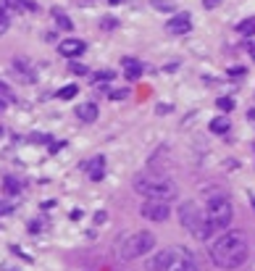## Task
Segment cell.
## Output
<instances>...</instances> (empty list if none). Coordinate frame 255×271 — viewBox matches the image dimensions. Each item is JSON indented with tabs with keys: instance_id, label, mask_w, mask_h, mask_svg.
Instances as JSON below:
<instances>
[{
	"instance_id": "obj_1",
	"label": "cell",
	"mask_w": 255,
	"mask_h": 271,
	"mask_svg": "<svg viewBox=\"0 0 255 271\" xmlns=\"http://www.w3.org/2000/svg\"><path fill=\"white\" fill-rule=\"evenodd\" d=\"M211 261L219 269H239L247 261L250 253V242H247L245 232H224L213 245H211Z\"/></svg>"
},
{
	"instance_id": "obj_2",
	"label": "cell",
	"mask_w": 255,
	"mask_h": 271,
	"mask_svg": "<svg viewBox=\"0 0 255 271\" xmlns=\"http://www.w3.org/2000/svg\"><path fill=\"white\" fill-rule=\"evenodd\" d=\"M134 190L142 198H150V200H174L176 198V184L168 177H137Z\"/></svg>"
},
{
	"instance_id": "obj_3",
	"label": "cell",
	"mask_w": 255,
	"mask_h": 271,
	"mask_svg": "<svg viewBox=\"0 0 255 271\" xmlns=\"http://www.w3.org/2000/svg\"><path fill=\"white\" fill-rule=\"evenodd\" d=\"M153 248H155L153 232H134V235H129L127 240L119 245V258L121 261H134V258L147 255Z\"/></svg>"
},
{
	"instance_id": "obj_4",
	"label": "cell",
	"mask_w": 255,
	"mask_h": 271,
	"mask_svg": "<svg viewBox=\"0 0 255 271\" xmlns=\"http://www.w3.org/2000/svg\"><path fill=\"white\" fill-rule=\"evenodd\" d=\"M205 216L213 221L216 229H226L232 224V200L226 195H221V192L211 195L205 203Z\"/></svg>"
},
{
	"instance_id": "obj_5",
	"label": "cell",
	"mask_w": 255,
	"mask_h": 271,
	"mask_svg": "<svg viewBox=\"0 0 255 271\" xmlns=\"http://www.w3.org/2000/svg\"><path fill=\"white\" fill-rule=\"evenodd\" d=\"M168 266L166 271H200L198 258H195L192 250L187 248H168Z\"/></svg>"
},
{
	"instance_id": "obj_6",
	"label": "cell",
	"mask_w": 255,
	"mask_h": 271,
	"mask_svg": "<svg viewBox=\"0 0 255 271\" xmlns=\"http://www.w3.org/2000/svg\"><path fill=\"white\" fill-rule=\"evenodd\" d=\"M140 214L150 218V221H166L168 214H171V205H168V200H150L147 198V203H142Z\"/></svg>"
},
{
	"instance_id": "obj_7",
	"label": "cell",
	"mask_w": 255,
	"mask_h": 271,
	"mask_svg": "<svg viewBox=\"0 0 255 271\" xmlns=\"http://www.w3.org/2000/svg\"><path fill=\"white\" fill-rule=\"evenodd\" d=\"M200 211H198V205L195 203H182L179 205V221H182V227L192 232L195 227H198V221H200Z\"/></svg>"
},
{
	"instance_id": "obj_8",
	"label": "cell",
	"mask_w": 255,
	"mask_h": 271,
	"mask_svg": "<svg viewBox=\"0 0 255 271\" xmlns=\"http://www.w3.org/2000/svg\"><path fill=\"white\" fill-rule=\"evenodd\" d=\"M166 29L171 32V35H187V32L192 29V18H189V14H174L168 18Z\"/></svg>"
},
{
	"instance_id": "obj_9",
	"label": "cell",
	"mask_w": 255,
	"mask_h": 271,
	"mask_svg": "<svg viewBox=\"0 0 255 271\" xmlns=\"http://www.w3.org/2000/svg\"><path fill=\"white\" fill-rule=\"evenodd\" d=\"M58 50H61V55H66V58H76V55L84 53V42L69 37V40H63L61 45H58Z\"/></svg>"
},
{
	"instance_id": "obj_10",
	"label": "cell",
	"mask_w": 255,
	"mask_h": 271,
	"mask_svg": "<svg viewBox=\"0 0 255 271\" xmlns=\"http://www.w3.org/2000/svg\"><path fill=\"white\" fill-rule=\"evenodd\" d=\"M84 169L90 171V179H92V182H100L103 174H106V158H103V156H95L90 163H84Z\"/></svg>"
},
{
	"instance_id": "obj_11",
	"label": "cell",
	"mask_w": 255,
	"mask_h": 271,
	"mask_svg": "<svg viewBox=\"0 0 255 271\" xmlns=\"http://www.w3.org/2000/svg\"><path fill=\"white\" fill-rule=\"evenodd\" d=\"M76 116H79L84 124H92V121L97 119V106L95 103H82V106L76 108Z\"/></svg>"
},
{
	"instance_id": "obj_12",
	"label": "cell",
	"mask_w": 255,
	"mask_h": 271,
	"mask_svg": "<svg viewBox=\"0 0 255 271\" xmlns=\"http://www.w3.org/2000/svg\"><path fill=\"white\" fill-rule=\"evenodd\" d=\"M3 5L8 11H14V14H21V11H35L37 8L32 0H3Z\"/></svg>"
},
{
	"instance_id": "obj_13",
	"label": "cell",
	"mask_w": 255,
	"mask_h": 271,
	"mask_svg": "<svg viewBox=\"0 0 255 271\" xmlns=\"http://www.w3.org/2000/svg\"><path fill=\"white\" fill-rule=\"evenodd\" d=\"M124 69H127V79H132L137 82L142 76V66H140V61H134V58H124Z\"/></svg>"
},
{
	"instance_id": "obj_14",
	"label": "cell",
	"mask_w": 255,
	"mask_h": 271,
	"mask_svg": "<svg viewBox=\"0 0 255 271\" xmlns=\"http://www.w3.org/2000/svg\"><path fill=\"white\" fill-rule=\"evenodd\" d=\"M168 255H171V253H168V248H166V250H161V253L155 255L153 261H150V269H153V271H166V266H168Z\"/></svg>"
},
{
	"instance_id": "obj_15",
	"label": "cell",
	"mask_w": 255,
	"mask_h": 271,
	"mask_svg": "<svg viewBox=\"0 0 255 271\" xmlns=\"http://www.w3.org/2000/svg\"><path fill=\"white\" fill-rule=\"evenodd\" d=\"M53 18H55V24H58V27H61V29H66V32H71V29H74V24H71V18H69L66 14H63L61 8H53Z\"/></svg>"
},
{
	"instance_id": "obj_16",
	"label": "cell",
	"mask_w": 255,
	"mask_h": 271,
	"mask_svg": "<svg viewBox=\"0 0 255 271\" xmlns=\"http://www.w3.org/2000/svg\"><path fill=\"white\" fill-rule=\"evenodd\" d=\"M18 190H21V182H18V179H14V177L3 179V192H5V195H16Z\"/></svg>"
},
{
	"instance_id": "obj_17",
	"label": "cell",
	"mask_w": 255,
	"mask_h": 271,
	"mask_svg": "<svg viewBox=\"0 0 255 271\" xmlns=\"http://www.w3.org/2000/svg\"><path fill=\"white\" fill-rule=\"evenodd\" d=\"M211 132L213 134H226L229 132V119H224V116H221V119H213L211 121Z\"/></svg>"
},
{
	"instance_id": "obj_18",
	"label": "cell",
	"mask_w": 255,
	"mask_h": 271,
	"mask_svg": "<svg viewBox=\"0 0 255 271\" xmlns=\"http://www.w3.org/2000/svg\"><path fill=\"white\" fill-rule=\"evenodd\" d=\"M153 8L163 11V14H176V3H174V0H153Z\"/></svg>"
},
{
	"instance_id": "obj_19",
	"label": "cell",
	"mask_w": 255,
	"mask_h": 271,
	"mask_svg": "<svg viewBox=\"0 0 255 271\" xmlns=\"http://www.w3.org/2000/svg\"><path fill=\"white\" fill-rule=\"evenodd\" d=\"M74 95H76V85H66V87L58 90V98H61V100H71Z\"/></svg>"
},
{
	"instance_id": "obj_20",
	"label": "cell",
	"mask_w": 255,
	"mask_h": 271,
	"mask_svg": "<svg viewBox=\"0 0 255 271\" xmlns=\"http://www.w3.org/2000/svg\"><path fill=\"white\" fill-rule=\"evenodd\" d=\"M239 32H242V35H247V37L255 35V18H245V21L239 24Z\"/></svg>"
},
{
	"instance_id": "obj_21",
	"label": "cell",
	"mask_w": 255,
	"mask_h": 271,
	"mask_svg": "<svg viewBox=\"0 0 255 271\" xmlns=\"http://www.w3.org/2000/svg\"><path fill=\"white\" fill-rule=\"evenodd\" d=\"M69 72H71V74H79V76H84V74H90V69L84 66V63H69Z\"/></svg>"
},
{
	"instance_id": "obj_22",
	"label": "cell",
	"mask_w": 255,
	"mask_h": 271,
	"mask_svg": "<svg viewBox=\"0 0 255 271\" xmlns=\"http://www.w3.org/2000/svg\"><path fill=\"white\" fill-rule=\"evenodd\" d=\"M216 106H219L221 111H234V100L232 98H219V100H216Z\"/></svg>"
},
{
	"instance_id": "obj_23",
	"label": "cell",
	"mask_w": 255,
	"mask_h": 271,
	"mask_svg": "<svg viewBox=\"0 0 255 271\" xmlns=\"http://www.w3.org/2000/svg\"><path fill=\"white\" fill-rule=\"evenodd\" d=\"M0 98H3V100H14V90L5 85V82H0Z\"/></svg>"
},
{
	"instance_id": "obj_24",
	"label": "cell",
	"mask_w": 255,
	"mask_h": 271,
	"mask_svg": "<svg viewBox=\"0 0 255 271\" xmlns=\"http://www.w3.org/2000/svg\"><path fill=\"white\" fill-rule=\"evenodd\" d=\"M110 79H113V72H100V74L92 76V82H97V85H100V82H110Z\"/></svg>"
},
{
	"instance_id": "obj_25",
	"label": "cell",
	"mask_w": 255,
	"mask_h": 271,
	"mask_svg": "<svg viewBox=\"0 0 255 271\" xmlns=\"http://www.w3.org/2000/svg\"><path fill=\"white\" fill-rule=\"evenodd\" d=\"M11 211H14V203H5V200H0V216L11 214Z\"/></svg>"
},
{
	"instance_id": "obj_26",
	"label": "cell",
	"mask_w": 255,
	"mask_h": 271,
	"mask_svg": "<svg viewBox=\"0 0 255 271\" xmlns=\"http://www.w3.org/2000/svg\"><path fill=\"white\" fill-rule=\"evenodd\" d=\"M127 98V90H116V92H110V100H124Z\"/></svg>"
},
{
	"instance_id": "obj_27",
	"label": "cell",
	"mask_w": 255,
	"mask_h": 271,
	"mask_svg": "<svg viewBox=\"0 0 255 271\" xmlns=\"http://www.w3.org/2000/svg\"><path fill=\"white\" fill-rule=\"evenodd\" d=\"M247 50H250V55L255 58V35H250V37H247Z\"/></svg>"
},
{
	"instance_id": "obj_28",
	"label": "cell",
	"mask_w": 255,
	"mask_h": 271,
	"mask_svg": "<svg viewBox=\"0 0 255 271\" xmlns=\"http://www.w3.org/2000/svg\"><path fill=\"white\" fill-rule=\"evenodd\" d=\"M106 218H108L106 211H97V214H95V224H106Z\"/></svg>"
},
{
	"instance_id": "obj_29",
	"label": "cell",
	"mask_w": 255,
	"mask_h": 271,
	"mask_svg": "<svg viewBox=\"0 0 255 271\" xmlns=\"http://www.w3.org/2000/svg\"><path fill=\"white\" fill-rule=\"evenodd\" d=\"M32 143H50V137H48V134H35Z\"/></svg>"
},
{
	"instance_id": "obj_30",
	"label": "cell",
	"mask_w": 255,
	"mask_h": 271,
	"mask_svg": "<svg viewBox=\"0 0 255 271\" xmlns=\"http://www.w3.org/2000/svg\"><path fill=\"white\" fill-rule=\"evenodd\" d=\"M219 3H221V0H202V5H205V8H216Z\"/></svg>"
},
{
	"instance_id": "obj_31",
	"label": "cell",
	"mask_w": 255,
	"mask_h": 271,
	"mask_svg": "<svg viewBox=\"0 0 255 271\" xmlns=\"http://www.w3.org/2000/svg\"><path fill=\"white\" fill-rule=\"evenodd\" d=\"M155 111H158V113H168V111H171V106H163V103H161V106L155 108Z\"/></svg>"
},
{
	"instance_id": "obj_32",
	"label": "cell",
	"mask_w": 255,
	"mask_h": 271,
	"mask_svg": "<svg viewBox=\"0 0 255 271\" xmlns=\"http://www.w3.org/2000/svg\"><path fill=\"white\" fill-rule=\"evenodd\" d=\"M29 229H32V232H40V229H42V224H40V221H32V224H29Z\"/></svg>"
},
{
	"instance_id": "obj_33",
	"label": "cell",
	"mask_w": 255,
	"mask_h": 271,
	"mask_svg": "<svg viewBox=\"0 0 255 271\" xmlns=\"http://www.w3.org/2000/svg\"><path fill=\"white\" fill-rule=\"evenodd\" d=\"M229 74H234V76H242V74H245V69H242V66H237V69H232V72H229Z\"/></svg>"
},
{
	"instance_id": "obj_34",
	"label": "cell",
	"mask_w": 255,
	"mask_h": 271,
	"mask_svg": "<svg viewBox=\"0 0 255 271\" xmlns=\"http://www.w3.org/2000/svg\"><path fill=\"white\" fill-rule=\"evenodd\" d=\"M103 27L110 29V27H116V21H113V18H106V21H103Z\"/></svg>"
},
{
	"instance_id": "obj_35",
	"label": "cell",
	"mask_w": 255,
	"mask_h": 271,
	"mask_svg": "<svg viewBox=\"0 0 255 271\" xmlns=\"http://www.w3.org/2000/svg\"><path fill=\"white\" fill-rule=\"evenodd\" d=\"M61 147H63V143H50V150H53V153L61 150Z\"/></svg>"
},
{
	"instance_id": "obj_36",
	"label": "cell",
	"mask_w": 255,
	"mask_h": 271,
	"mask_svg": "<svg viewBox=\"0 0 255 271\" xmlns=\"http://www.w3.org/2000/svg\"><path fill=\"white\" fill-rule=\"evenodd\" d=\"M247 119H250L253 124H255V108H250V111H247Z\"/></svg>"
},
{
	"instance_id": "obj_37",
	"label": "cell",
	"mask_w": 255,
	"mask_h": 271,
	"mask_svg": "<svg viewBox=\"0 0 255 271\" xmlns=\"http://www.w3.org/2000/svg\"><path fill=\"white\" fill-rule=\"evenodd\" d=\"M119 3H124V0H110V5H119Z\"/></svg>"
},
{
	"instance_id": "obj_38",
	"label": "cell",
	"mask_w": 255,
	"mask_h": 271,
	"mask_svg": "<svg viewBox=\"0 0 255 271\" xmlns=\"http://www.w3.org/2000/svg\"><path fill=\"white\" fill-rule=\"evenodd\" d=\"M250 203H253V208H255V195H253V192H250Z\"/></svg>"
},
{
	"instance_id": "obj_39",
	"label": "cell",
	"mask_w": 255,
	"mask_h": 271,
	"mask_svg": "<svg viewBox=\"0 0 255 271\" xmlns=\"http://www.w3.org/2000/svg\"><path fill=\"white\" fill-rule=\"evenodd\" d=\"M3 108H5V100H3V98H0V111H3Z\"/></svg>"
},
{
	"instance_id": "obj_40",
	"label": "cell",
	"mask_w": 255,
	"mask_h": 271,
	"mask_svg": "<svg viewBox=\"0 0 255 271\" xmlns=\"http://www.w3.org/2000/svg\"><path fill=\"white\" fill-rule=\"evenodd\" d=\"M0 132H3V129H0Z\"/></svg>"
}]
</instances>
